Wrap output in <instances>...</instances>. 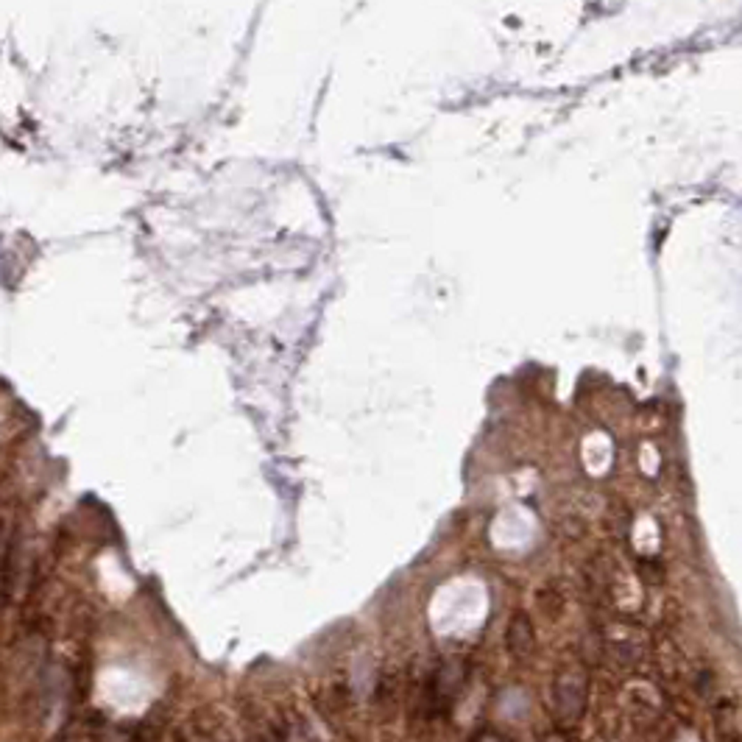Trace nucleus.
Segmentation results:
<instances>
[{"label": "nucleus", "instance_id": "f257e3e1", "mask_svg": "<svg viewBox=\"0 0 742 742\" xmlns=\"http://www.w3.org/2000/svg\"><path fill=\"white\" fill-rule=\"evenodd\" d=\"M508 642H511V648H514L517 653H525L530 645H534V633H530L527 617H514L511 631H508Z\"/></svg>", "mask_w": 742, "mask_h": 742}]
</instances>
